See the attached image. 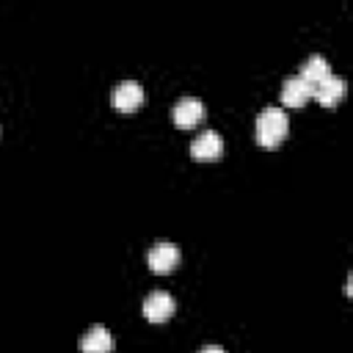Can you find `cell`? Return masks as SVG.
Masks as SVG:
<instances>
[{"label": "cell", "mask_w": 353, "mask_h": 353, "mask_svg": "<svg viewBox=\"0 0 353 353\" xmlns=\"http://www.w3.org/2000/svg\"><path fill=\"white\" fill-rule=\"evenodd\" d=\"M174 309H176L174 298H171L168 292H163V290L149 292L146 301H143V317H146L149 323H165V320L174 314Z\"/></svg>", "instance_id": "2"}, {"label": "cell", "mask_w": 353, "mask_h": 353, "mask_svg": "<svg viewBox=\"0 0 353 353\" xmlns=\"http://www.w3.org/2000/svg\"><path fill=\"white\" fill-rule=\"evenodd\" d=\"M113 105H116V110H121V113L138 110V108L143 105V88H141L135 80L119 83L116 91H113Z\"/></svg>", "instance_id": "4"}, {"label": "cell", "mask_w": 353, "mask_h": 353, "mask_svg": "<svg viewBox=\"0 0 353 353\" xmlns=\"http://www.w3.org/2000/svg\"><path fill=\"white\" fill-rule=\"evenodd\" d=\"M199 353H226L223 347H218V345H207V347H201Z\"/></svg>", "instance_id": "11"}, {"label": "cell", "mask_w": 353, "mask_h": 353, "mask_svg": "<svg viewBox=\"0 0 353 353\" xmlns=\"http://www.w3.org/2000/svg\"><path fill=\"white\" fill-rule=\"evenodd\" d=\"M287 130H290V119L287 110L281 108H265L256 116V143L265 149H276L287 138Z\"/></svg>", "instance_id": "1"}, {"label": "cell", "mask_w": 353, "mask_h": 353, "mask_svg": "<svg viewBox=\"0 0 353 353\" xmlns=\"http://www.w3.org/2000/svg\"><path fill=\"white\" fill-rule=\"evenodd\" d=\"M309 97H312V88H309L298 74L284 80V85H281V102H284L287 108H301V105H306Z\"/></svg>", "instance_id": "10"}, {"label": "cell", "mask_w": 353, "mask_h": 353, "mask_svg": "<svg viewBox=\"0 0 353 353\" xmlns=\"http://www.w3.org/2000/svg\"><path fill=\"white\" fill-rule=\"evenodd\" d=\"M331 74V66H328V61L323 58V55H309L306 61H303V66H301V80L309 85V88H314L317 83H323L325 77Z\"/></svg>", "instance_id": "9"}, {"label": "cell", "mask_w": 353, "mask_h": 353, "mask_svg": "<svg viewBox=\"0 0 353 353\" xmlns=\"http://www.w3.org/2000/svg\"><path fill=\"white\" fill-rule=\"evenodd\" d=\"M312 97H314L323 108H336L339 99L345 97V80L336 77V74H328L323 83H317V85L312 88Z\"/></svg>", "instance_id": "8"}, {"label": "cell", "mask_w": 353, "mask_h": 353, "mask_svg": "<svg viewBox=\"0 0 353 353\" xmlns=\"http://www.w3.org/2000/svg\"><path fill=\"white\" fill-rule=\"evenodd\" d=\"M113 347H116V339L102 325H94L80 336V353H113Z\"/></svg>", "instance_id": "7"}, {"label": "cell", "mask_w": 353, "mask_h": 353, "mask_svg": "<svg viewBox=\"0 0 353 353\" xmlns=\"http://www.w3.org/2000/svg\"><path fill=\"white\" fill-rule=\"evenodd\" d=\"M221 152H223V141H221V135H218V132H212V130L201 132V135L190 143V154H193V160H201V163L218 160V157H221Z\"/></svg>", "instance_id": "5"}, {"label": "cell", "mask_w": 353, "mask_h": 353, "mask_svg": "<svg viewBox=\"0 0 353 353\" xmlns=\"http://www.w3.org/2000/svg\"><path fill=\"white\" fill-rule=\"evenodd\" d=\"M171 119H174L176 127L190 130V127H196V124L204 119V105H201L196 97H182V99L174 105Z\"/></svg>", "instance_id": "3"}, {"label": "cell", "mask_w": 353, "mask_h": 353, "mask_svg": "<svg viewBox=\"0 0 353 353\" xmlns=\"http://www.w3.org/2000/svg\"><path fill=\"white\" fill-rule=\"evenodd\" d=\"M146 262H149V270L152 273H171L179 265V248L171 245V243H160V245H154L149 251Z\"/></svg>", "instance_id": "6"}]
</instances>
